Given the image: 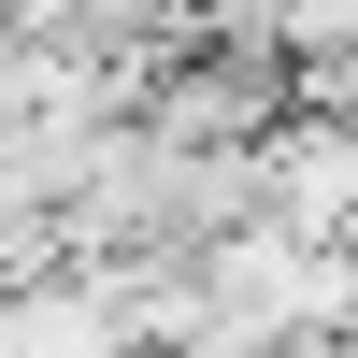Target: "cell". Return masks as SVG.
Returning <instances> with one entry per match:
<instances>
[{
	"instance_id": "2",
	"label": "cell",
	"mask_w": 358,
	"mask_h": 358,
	"mask_svg": "<svg viewBox=\"0 0 358 358\" xmlns=\"http://www.w3.org/2000/svg\"><path fill=\"white\" fill-rule=\"evenodd\" d=\"M344 344H358V287H344Z\"/></svg>"
},
{
	"instance_id": "1",
	"label": "cell",
	"mask_w": 358,
	"mask_h": 358,
	"mask_svg": "<svg viewBox=\"0 0 358 358\" xmlns=\"http://www.w3.org/2000/svg\"><path fill=\"white\" fill-rule=\"evenodd\" d=\"M215 358H358L344 330H301V344H215Z\"/></svg>"
}]
</instances>
